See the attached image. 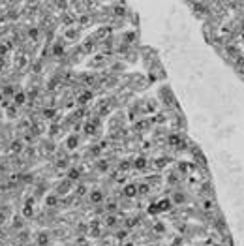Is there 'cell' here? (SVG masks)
Returning a JSON list of instances; mask_svg holds the SVG:
<instances>
[{
    "label": "cell",
    "mask_w": 244,
    "mask_h": 246,
    "mask_svg": "<svg viewBox=\"0 0 244 246\" xmlns=\"http://www.w3.org/2000/svg\"><path fill=\"white\" fill-rule=\"evenodd\" d=\"M24 100H27V96H24L23 92H17V94L13 96V101H15L17 105H23V104H24Z\"/></svg>",
    "instance_id": "cell-1"
},
{
    "label": "cell",
    "mask_w": 244,
    "mask_h": 246,
    "mask_svg": "<svg viewBox=\"0 0 244 246\" xmlns=\"http://www.w3.org/2000/svg\"><path fill=\"white\" fill-rule=\"evenodd\" d=\"M135 167H145V160H143V158H139V160H137Z\"/></svg>",
    "instance_id": "cell-10"
},
{
    "label": "cell",
    "mask_w": 244,
    "mask_h": 246,
    "mask_svg": "<svg viewBox=\"0 0 244 246\" xmlns=\"http://www.w3.org/2000/svg\"><path fill=\"white\" fill-rule=\"evenodd\" d=\"M24 216H32V207H30V205L24 207Z\"/></svg>",
    "instance_id": "cell-9"
},
{
    "label": "cell",
    "mask_w": 244,
    "mask_h": 246,
    "mask_svg": "<svg viewBox=\"0 0 244 246\" xmlns=\"http://www.w3.org/2000/svg\"><path fill=\"white\" fill-rule=\"evenodd\" d=\"M21 227H23V218L21 216L13 218V229H21Z\"/></svg>",
    "instance_id": "cell-3"
},
{
    "label": "cell",
    "mask_w": 244,
    "mask_h": 246,
    "mask_svg": "<svg viewBox=\"0 0 244 246\" xmlns=\"http://www.w3.org/2000/svg\"><path fill=\"white\" fill-rule=\"evenodd\" d=\"M28 246H30V244H28ZM32 246H36V244H32Z\"/></svg>",
    "instance_id": "cell-11"
},
{
    "label": "cell",
    "mask_w": 244,
    "mask_h": 246,
    "mask_svg": "<svg viewBox=\"0 0 244 246\" xmlns=\"http://www.w3.org/2000/svg\"><path fill=\"white\" fill-rule=\"evenodd\" d=\"M45 201H47V205H51V207H53V205H57V197H53V196H49L47 199H45Z\"/></svg>",
    "instance_id": "cell-5"
},
{
    "label": "cell",
    "mask_w": 244,
    "mask_h": 246,
    "mask_svg": "<svg viewBox=\"0 0 244 246\" xmlns=\"http://www.w3.org/2000/svg\"><path fill=\"white\" fill-rule=\"evenodd\" d=\"M77 177H79V171L77 169H72V171H70V178L73 181V178H77Z\"/></svg>",
    "instance_id": "cell-7"
},
{
    "label": "cell",
    "mask_w": 244,
    "mask_h": 246,
    "mask_svg": "<svg viewBox=\"0 0 244 246\" xmlns=\"http://www.w3.org/2000/svg\"><path fill=\"white\" fill-rule=\"evenodd\" d=\"M38 237H39V239H38V244H39V246H43V244H47V242H49V237H47V233H39Z\"/></svg>",
    "instance_id": "cell-2"
},
{
    "label": "cell",
    "mask_w": 244,
    "mask_h": 246,
    "mask_svg": "<svg viewBox=\"0 0 244 246\" xmlns=\"http://www.w3.org/2000/svg\"><path fill=\"white\" fill-rule=\"evenodd\" d=\"M126 196H135V188L128 186V188H126Z\"/></svg>",
    "instance_id": "cell-6"
},
{
    "label": "cell",
    "mask_w": 244,
    "mask_h": 246,
    "mask_svg": "<svg viewBox=\"0 0 244 246\" xmlns=\"http://www.w3.org/2000/svg\"><path fill=\"white\" fill-rule=\"evenodd\" d=\"M11 150H15V152L21 150V141H13L11 143Z\"/></svg>",
    "instance_id": "cell-4"
},
{
    "label": "cell",
    "mask_w": 244,
    "mask_h": 246,
    "mask_svg": "<svg viewBox=\"0 0 244 246\" xmlns=\"http://www.w3.org/2000/svg\"><path fill=\"white\" fill-rule=\"evenodd\" d=\"M90 199H92V201H100V199H101V193L96 192V193H92V196H90Z\"/></svg>",
    "instance_id": "cell-8"
}]
</instances>
